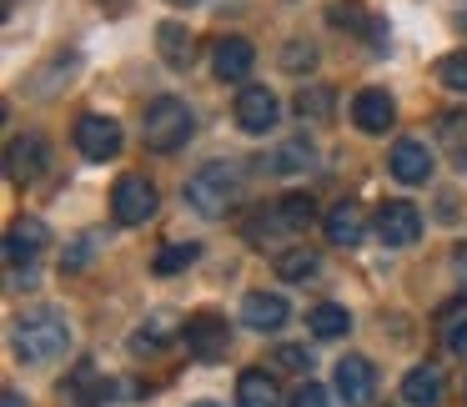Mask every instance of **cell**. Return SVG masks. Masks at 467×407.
Returning <instances> with one entry per match:
<instances>
[{"label": "cell", "instance_id": "cell-23", "mask_svg": "<svg viewBox=\"0 0 467 407\" xmlns=\"http://www.w3.org/2000/svg\"><path fill=\"white\" fill-rule=\"evenodd\" d=\"M317 272H322V256L306 252V246H292V252L276 256V277H282V282H312Z\"/></svg>", "mask_w": 467, "mask_h": 407}, {"label": "cell", "instance_id": "cell-11", "mask_svg": "<svg viewBox=\"0 0 467 407\" xmlns=\"http://www.w3.org/2000/svg\"><path fill=\"white\" fill-rule=\"evenodd\" d=\"M352 121H357V131H367V136H382L387 126L397 121V106H392V96H387V91H377V86H367V91H357V101H352Z\"/></svg>", "mask_w": 467, "mask_h": 407}, {"label": "cell", "instance_id": "cell-15", "mask_svg": "<svg viewBox=\"0 0 467 407\" xmlns=\"http://www.w3.org/2000/svg\"><path fill=\"white\" fill-rule=\"evenodd\" d=\"M327 242L332 246H357V242H367V212L347 196V202H337L332 212H327Z\"/></svg>", "mask_w": 467, "mask_h": 407}, {"label": "cell", "instance_id": "cell-4", "mask_svg": "<svg viewBox=\"0 0 467 407\" xmlns=\"http://www.w3.org/2000/svg\"><path fill=\"white\" fill-rule=\"evenodd\" d=\"M46 166H51V146H46V136H11V146H5V176H11V186H36L46 176Z\"/></svg>", "mask_w": 467, "mask_h": 407}, {"label": "cell", "instance_id": "cell-7", "mask_svg": "<svg viewBox=\"0 0 467 407\" xmlns=\"http://www.w3.org/2000/svg\"><path fill=\"white\" fill-rule=\"evenodd\" d=\"M186 347H192L196 362H222L226 347H232V327H226V317L196 312L192 322H186Z\"/></svg>", "mask_w": 467, "mask_h": 407}, {"label": "cell", "instance_id": "cell-16", "mask_svg": "<svg viewBox=\"0 0 467 407\" xmlns=\"http://www.w3.org/2000/svg\"><path fill=\"white\" fill-rule=\"evenodd\" d=\"M286 317H292V307H286L282 292H252L242 302V322L252 327V332H276Z\"/></svg>", "mask_w": 467, "mask_h": 407}, {"label": "cell", "instance_id": "cell-39", "mask_svg": "<svg viewBox=\"0 0 467 407\" xmlns=\"http://www.w3.org/2000/svg\"><path fill=\"white\" fill-rule=\"evenodd\" d=\"M196 407H212V402H196Z\"/></svg>", "mask_w": 467, "mask_h": 407}, {"label": "cell", "instance_id": "cell-8", "mask_svg": "<svg viewBox=\"0 0 467 407\" xmlns=\"http://www.w3.org/2000/svg\"><path fill=\"white\" fill-rule=\"evenodd\" d=\"M422 236V212L412 202H387L377 212V242L382 246H412Z\"/></svg>", "mask_w": 467, "mask_h": 407}, {"label": "cell", "instance_id": "cell-1", "mask_svg": "<svg viewBox=\"0 0 467 407\" xmlns=\"http://www.w3.org/2000/svg\"><path fill=\"white\" fill-rule=\"evenodd\" d=\"M11 342H16V352H21V362H51V357H66L71 327H66L61 312L41 307V312H26L21 322H16Z\"/></svg>", "mask_w": 467, "mask_h": 407}, {"label": "cell", "instance_id": "cell-32", "mask_svg": "<svg viewBox=\"0 0 467 407\" xmlns=\"http://www.w3.org/2000/svg\"><path fill=\"white\" fill-rule=\"evenodd\" d=\"M276 367H286V372H306V367H312V357H306V347L286 342V347H276Z\"/></svg>", "mask_w": 467, "mask_h": 407}, {"label": "cell", "instance_id": "cell-36", "mask_svg": "<svg viewBox=\"0 0 467 407\" xmlns=\"http://www.w3.org/2000/svg\"><path fill=\"white\" fill-rule=\"evenodd\" d=\"M5 407H26V397L16 392V387H5Z\"/></svg>", "mask_w": 467, "mask_h": 407}, {"label": "cell", "instance_id": "cell-22", "mask_svg": "<svg viewBox=\"0 0 467 407\" xmlns=\"http://www.w3.org/2000/svg\"><path fill=\"white\" fill-rule=\"evenodd\" d=\"M276 222H282L286 232H306V226L317 222V202L306 192H286L282 202H276Z\"/></svg>", "mask_w": 467, "mask_h": 407}, {"label": "cell", "instance_id": "cell-5", "mask_svg": "<svg viewBox=\"0 0 467 407\" xmlns=\"http://www.w3.org/2000/svg\"><path fill=\"white\" fill-rule=\"evenodd\" d=\"M151 212H156V186L146 182V176L126 172L121 182L111 186V216L121 226H141V222H151Z\"/></svg>", "mask_w": 467, "mask_h": 407}, {"label": "cell", "instance_id": "cell-18", "mask_svg": "<svg viewBox=\"0 0 467 407\" xmlns=\"http://www.w3.org/2000/svg\"><path fill=\"white\" fill-rule=\"evenodd\" d=\"M106 392H111V382H101L96 362H76V367H71V377L61 382V397H66L71 407H91V402H101Z\"/></svg>", "mask_w": 467, "mask_h": 407}, {"label": "cell", "instance_id": "cell-24", "mask_svg": "<svg viewBox=\"0 0 467 407\" xmlns=\"http://www.w3.org/2000/svg\"><path fill=\"white\" fill-rule=\"evenodd\" d=\"M312 141H306V136H292V141H282L276 146V156H272V172L276 176H296V172H306V166H312Z\"/></svg>", "mask_w": 467, "mask_h": 407}, {"label": "cell", "instance_id": "cell-17", "mask_svg": "<svg viewBox=\"0 0 467 407\" xmlns=\"http://www.w3.org/2000/svg\"><path fill=\"white\" fill-rule=\"evenodd\" d=\"M252 61H256V51H252V41H242V36H222L216 51H212V66H216L222 81H242V76H252Z\"/></svg>", "mask_w": 467, "mask_h": 407}, {"label": "cell", "instance_id": "cell-34", "mask_svg": "<svg viewBox=\"0 0 467 407\" xmlns=\"http://www.w3.org/2000/svg\"><path fill=\"white\" fill-rule=\"evenodd\" d=\"M447 347H452V357H462V362H467V322H457L452 332H447Z\"/></svg>", "mask_w": 467, "mask_h": 407}, {"label": "cell", "instance_id": "cell-33", "mask_svg": "<svg viewBox=\"0 0 467 407\" xmlns=\"http://www.w3.org/2000/svg\"><path fill=\"white\" fill-rule=\"evenodd\" d=\"M327 397H332L327 387H317V382H302V387L292 392V402H286V407H332Z\"/></svg>", "mask_w": 467, "mask_h": 407}, {"label": "cell", "instance_id": "cell-20", "mask_svg": "<svg viewBox=\"0 0 467 407\" xmlns=\"http://www.w3.org/2000/svg\"><path fill=\"white\" fill-rule=\"evenodd\" d=\"M402 397H407V407H437L442 402V372L437 367H412L402 377Z\"/></svg>", "mask_w": 467, "mask_h": 407}, {"label": "cell", "instance_id": "cell-10", "mask_svg": "<svg viewBox=\"0 0 467 407\" xmlns=\"http://www.w3.org/2000/svg\"><path fill=\"white\" fill-rule=\"evenodd\" d=\"M276 96L266 91V86H246L242 96H236V126H242L246 136H266L276 126Z\"/></svg>", "mask_w": 467, "mask_h": 407}, {"label": "cell", "instance_id": "cell-3", "mask_svg": "<svg viewBox=\"0 0 467 407\" xmlns=\"http://www.w3.org/2000/svg\"><path fill=\"white\" fill-rule=\"evenodd\" d=\"M192 131H196V116L182 96H156L141 116V141L151 151H182L192 141Z\"/></svg>", "mask_w": 467, "mask_h": 407}, {"label": "cell", "instance_id": "cell-9", "mask_svg": "<svg viewBox=\"0 0 467 407\" xmlns=\"http://www.w3.org/2000/svg\"><path fill=\"white\" fill-rule=\"evenodd\" d=\"M41 252H46V222L21 216V222L11 226V236H5V266H11V272H31Z\"/></svg>", "mask_w": 467, "mask_h": 407}, {"label": "cell", "instance_id": "cell-6", "mask_svg": "<svg viewBox=\"0 0 467 407\" xmlns=\"http://www.w3.org/2000/svg\"><path fill=\"white\" fill-rule=\"evenodd\" d=\"M76 151L86 162H111V156H121V126H116V116L86 111L76 121Z\"/></svg>", "mask_w": 467, "mask_h": 407}, {"label": "cell", "instance_id": "cell-27", "mask_svg": "<svg viewBox=\"0 0 467 407\" xmlns=\"http://www.w3.org/2000/svg\"><path fill=\"white\" fill-rule=\"evenodd\" d=\"M202 256V246L196 242H176V246H166L161 256H156V277H176V272H186V266Z\"/></svg>", "mask_w": 467, "mask_h": 407}, {"label": "cell", "instance_id": "cell-37", "mask_svg": "<svg viewBox=\"0 0 467 407\" xmlns=\"http://www.w3.org/2000/svg\"><path fill=\"white\" fill-rule=\"evenodd\" d=\"M452 262H457V266H462V272H467V246H457V252H452Z\"/></svg>", "mask_w": 467, "mask_h": 407}, {"label": "cell", "instance_id": "cell-12", "mask_svg": "<svg viewBox=\"0 0 467 407\" xmlns=\"http://www.w3.org/2000/svg\"><path fill=\"white\" fill-rule=\"evenodd\" d=\"M372 387H377V372H372L367 357H342V362H337V397H342L347 407H362L367 397H372Z\"/></svg>", "mask_w": 467, "mask_h": 407}, {"label": "cell", "instance_id": "cell-30", "mask_svg": "<svg viewBox=\"0 0 467 407\" xmlns=\"http://www.w3.org/2000/svg\"><path fill=\"white\" fill-rule=\"evenodd\" d=\"M171 337H176L171 312H156L151 327H146V332H136V347H161V342H171Z\"/></svg>", "mask_w": 467, "mask_h": 407}, {"label": "cell", "instance_id": "cell-29", "mask_svg": "<svg viewBox=\"0 0 467 407\" xmlns=\"http://www.w3.org/2000/svg\"><path fill=\"white\" fill-rule=\"evenodd\" d=\"M96 246H101V232H81V242L61 256V272H81V266L96 256Z\"/></svg>", "mask_w": 467, "mask_h": 407}, {"label": "cell", "instance_id": "cell-21", "mask_svg": "<svg viewBox=\"0 0 467 407\" xmlns=\"http://www.w3.org/2000/svg\"><path fill=\"white\" fill-rule=\"evenodd\" d=\"M306 327H312L317 337H327V342H337V337L352 332V312H347V307H337V302H322V307H312V312H306Z\"/></svg>", "mask_w": 467, "mask_h": 407}, {"label": "cell", "instance_id": "cell-40", "mask_svg": "<svg viewBox=\"0 0 467 407\" xmlns=\"http://www.w3.org/2000/svg\"><path fill=\"white\" fill-rule=\"evenodd\" d=\"M462 21H467V11H462Z\"/></svg>", "mask_w": 467, "mask_h": 407}, {"label": "cell", "instance_id": "cell-35", "mask_svg": "<svg viewBox=\"0 0 467 407\" xmlns=\"http://www.w3.org/2000/svg\"><path fill=\"white\" fill-rule=\"evenodd\" d=\"M332 26H362V11L357 5H332Z\"/></svg>", "mask_w": 467, "mask_h": 407}, {"label": "cell", "instance_id": "cell-28", "mask_svg": "<svg viewBox=\"0 0 467 407\" xmlns=\"http://www.w3.org/2000/svg\"><path fill=\"white\" fill-rule=\"evenodd\" d=\"M437 81H442L447 91L467 96V51H447L442 61H437Z\"/></svg>", "mask_w": 467, "mask_h": 407}, {"label": "cell", "instance_id": "cell-14", "mask_svg": "<svg viewBox=\"0 0 467 407\" xmlns=\"http://www.w3.org/2000/svg\"><path fill=\"white\" fill-rule=\"evenodd\" d=\"M392 176L397 182H407V186H417V182H427L432 176V151H427V141H417V136H402V141L392 146Z\"/></svg>", "mask_w": 467, "mask_h": 407}, {"label": "cell", "instance_id": "cell-31", "mask_svg": "<svg viewBox=\"0 0 467 407\" xmlns=\"http://www.w3.org/2000/svg\"><path fill=\"white\" fill-rule=\"evenodd\" d=\"M282 66H286V71H312V66H317V46L292 41V46L282 51Z\"/></svg>", "mask_w": 467, "mask_h": 407}, {"label": "cell", "instance_id": "cell-25", "mask_svg": "<svg viewBox=\"0 0 467 407\" xmlns=\"http://www.w3.org/2000/svg\"><path fill=\"white\" fill-rule=\"evenodd\" d=\"M437 136H442V146L452 151V162L467 166V111H442L437 116Z\"/></svg>", "mask_w": 467, "mask_h": 407}, {"label": "cell", "instance_id": "cell-2", "mask_svg": "<svg viewBox=\"0 0 467 407\" xmlns=\"http://www.w3.org/2000/svg\"><path fill=\"white\" fill-rule=\"evenodd\" d=\"M236 196H242V176L226 162H206L202 172H192V182H186V202H192V212H202L206 222H222L236 206Z\"/></svg>", "mask_w": 467, "mask_h": 407}, {"label": "cell", "instance_id": "cell-19", "mask_svg": "<svg viewBox=\"0 0 467 407\" xmlns=\"http://www.w3.org/2000/svg\"><path fill=\"white\" fill-rule=\"evenodd\" d=\"M282 402V392H276V377L262 372V367H252V372L236 377V407H276Z\"/></svg>", "mask_w": 467, "mask_h": 407}, {"label": "cell", "instance_id": "cell-38", "mask_svg": "<svg viewBox=\"0 0 467 407\" xmlns=\"http://www.w3.org/2000/svg\"><path fill=\"white\" fill-rule=\"evenodd\" d=\"M171 5H196V0H171Z\"/></svg>", "mask_w": 467, "mask_h": 407}, {"label": "cell", "instance_id": "cell-13", "mask_svg": "<svg viewBox=\"0 0 467 407\" xmlns=\"http://www.w3.org/2000/svg\"><path fill=\"white\" fill-rule=\"evenodd\" d=\"M156 51H161V61L171 66V71H192L196 66V36L186 31L182 21H161L156 26Z\"/></svg>", "mask_w": 467, "mask_h": 407}, {"label": "cell", "instance_id": "cell-26", "mask_svg": "<svg viewBox=\"0 0 467 407\" xmlns=\"http://www.w3.org/2000/svg\"><path fill=\"white\" fill-rule=\"evenodd\" d=\"M332 106H337V96L327 91V86H302V91H296V116H302V121H327Z\"/></svg>", "mask_w": 467, "mask_h": 407}]
</instances>
